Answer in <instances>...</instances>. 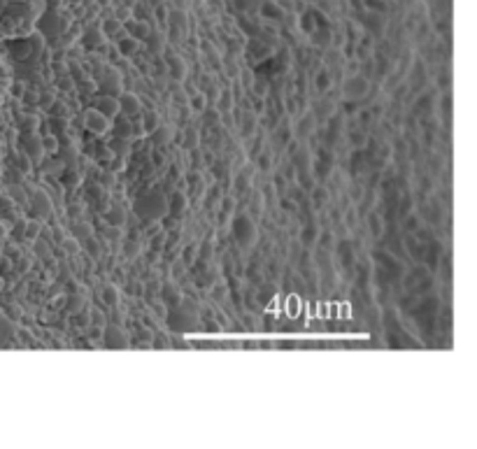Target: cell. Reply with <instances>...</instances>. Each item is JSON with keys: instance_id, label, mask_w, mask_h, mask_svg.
I'll return each mask as SVG.
<instances>
[{"instance_id": "obj_1", "label": "cell", "mask_w": 477, "mask_h": 449, "mask_svg": "<svg viewBox=\"0 0 477 449\" xmlns=\"http://www.w3.org/2000/svg\"><path fill=\"white\" fill-rule=\"evenodd\" d=\"M84 124H86V131L96 133V135H100V133H107V131L112 128V119H107V116L100 114V112L94 110V107L84 110Z\"/></svg>"}, {"instance_id": "obj_2", "label": "cell", "mask_w": 477, "mask_h": 449, "mask_svg": "<svg viewBox=\"0 0 477 449\" xmlns=\"http://www.w3.org/2000/svg\"><path fill=\"white\" fill-rule=\"evenodd\" d=\"M119 100V112H124L126 116H137L140 114V110H142V100H140V96L137 94H131V91H126V94H121Z\"/></svg>"}, {"instance_id": "obj_3", "label": "cell", "mask_w": 477, "mask_h": 449, "mask_svg": "<svg viewBox=\"0 0 477 449\" xmlns=\"http://www.w3.org/2000/svg\"><path fill=\"white\" fill-rule=\"evenodd\" d=\"M94 110H98L100 114H105L107 119H114L119 114V100L114 96H96Z\"/></svg>"}, {"instance_id": "obj_4", "label": "cell", "mask_w": 477, "mask_h": 449, "mask_svg": "<svg viewBox=\"0 0 477 449\" xmlns=\"http://www.w3.org/2000/svg\"><path fill=\"white\" fill-rule=\"evenodd\" d=\"M114 40H116V51H119V56H133L137 49H140V40L131 38L126 31H121Z\"/></svg>"}, {"instance_id": "obj_5", "label": "cell", "mask_w": 477, "mask_h": 449, "mask_svg": "<svg viewBox=\"0 0 477 449\" xmlns=\"http://www.w3.org/2000/svg\"><path fill=\"white\" fill-rule=\"evenodd\" d=\"M105 35H103V31H100V26H88L86 28V33H84V40H82V44L86 47V49H98V47H103L105 44Z\"/></svg>"}, {"instance_id": "obj_6", "label": "cell", "mask_w": 477, "mask_h": 449, "mask_svg": "<svg viewBox=\"0 0 477 449\" xmlns=\"http://www.w3.org/2000/svg\"><path fill=\"white\" fill-rule=\"evenodd\" d=\"M124 31H128V35L135 38V40H140V42L149 35L147 21H137V19H128V21H124Z\"/></svg>"}, {"instance_id": "obj_7", "label": "cell", "mask_w": 477, "mask_h": 449, "mask_svg": "<svg viewBox=\"0 0 477 449\" xmlns=\"http://www.w3.org/2000/svg\"><path fill=\"white\" fill-rule=\"evenodd\" d=\"M366 88H368L366 79H361V77H351V79H347V84H345V94L349 96V98H359V96L366 94Z\"/></svg>"}, {"instance_id": "obj_8", "label": "cell", "mask_w": 477, "mask_h": 449, "mask_svg": "<svg viewBox=\"0 0 477 449\" xmlns=\"http://www.w3.org/2000/svg\"><path fill=\"white\" fill-rule=\"evenodd\" d=\"M100 31H103L105 38H116V35H119L121 31H124V23H121L116 17L103 19V21H100Z\"/></svg>"}, {"instance_id": "obj_9", "label": "cell", "mask_w": 477, "mask_h": 449, "mask_svg": "<svg viewBox=\"0 0 477 449\" xmlns=\"http://www.w3.org/2000/svg\"><path fill=\"white\" fill-rule=\"evenodd\" d=\"M144 42H147V49L152 51V54H161L165 40H163V35L161 33H152V31H149V35L144 38Z\"/></svg>"}, {"instance_id": "obj_10", "label": "cell", "mask_w": 477, "mask_h": 449, "mask_svg": "<svg viewBox=\"0 0 477 449\" xmlns=\"http://www.w3.org/2000/svg\"><path fill=\"white\" fill-rule=\"evenodd\" d=\"M107 335H110V338H105V342H107L110 347H114V345H126V338L121 340V331L114 328V326H112V328H107Z\"/></svg>"}, {"instance_id": "obj_11", "label": "cell", "mask_w": 477, "mask_h": 449, "mask_svg": "<svg viewBox=\"0 0 477 449\" xmlns=\"http://www.w3.org/2000/svg\"><path fill=\"white\" fill-rule=\"evenodd\" d=\"M168 63L172 66V70H170L172 77H184V63H182L177 56H168Z\"/></svg>"}, {"instance_id": "obj_12", "label": "cell", "mask_w": 477, "mask_h": 449, "mask_svg": "<svg viewBox=\"0 0 477 449\" xmlns=\"http://www.w3.org/2000/svg\"><path fill=\"white\" fill-rule=\"evenodd\" d=\"M103 301L107 305H116V289L114 286H105L103 289Z\"/></svg>"}, {"instance_id": "obj_13", "label": "cell", "mask_w": 477, "mask_h": 449, "mask_svg": "<svg viewBox=\"0 0 477 449\" xmlns=\"http://www.w3.org/2000/svg\"><path fill=\"white\" fill-rule=\"evenodd\" d=\"M156 126H159V116L154 114V112H147V116H144V131H156Z\"/></svg>"}, {"instance_id": "obj_14", "label": "cell", "mask_w": 477, "mask_h": 449, "mask_svg": "<svg viewBox=\"0 0 477 449\" xmlns=\"http://www.w3.org/2000/svg\"><path fill=\"white\" fill-rule=\"evenodd\" d=\"M184 203H187V198L182 196V193H175V198H172V212L177 214V209H184Z\"/></svg>"}, {"instance_id": "obj_15", "label": "cell", "mask_w": 477, "mask_h": 449, "mask_svg": "<svg viewBox=\"0 0 477 449\" xmlns=\"http://www.w3.org/2000/svg\"><path fill=\"white\" fill-rule=\"evenodd\" d=\"M191 107H193V110H196V112H200V110H203V107H205V96H203V94L193 96V98H191Z\"/></svg>"}, {"instance_id": "obj_16", "label": "cell", "mask_w": 477, "mask_h": 449, "mask_svg": "<svg viewBox=\"0 0 477 449\" xmlns=\"http://www.w3.org/2000/svg\"><path fill=\"white\" fill-rule=\"evenodd\" d=\"M42 144H44V152H49V154H51V152H56V147H58V142H56V137H54V135L47 137V140H44Z\"/></svg>"}, {"instance_id": "obj_17", "label": "cell", "mask_w": 477, "mask_h": 449, "mask_svg": "<svg viewBox=\"0 0 477 449\" xmlns=\"http://www.w3.org/2000/svg\"><path fill=\"white\" fill-rule=\"evenodd\" d=\"M88 333H91V335H88V338H91V340H98V338H100V333H103V328H100V326H98V328H91V331H88Z\"/></svg>"}, {"instance_id": "obj_18", "label": "cell", "mask_w": 477, "mask_h": 449, "mask_svg": "<svg viewBox=\"0 0 477 449\" xmlns=\"http://www.w3.org/2000/svg\"><path fill=\"white\" fill-rule=\"evenodd\" d=\"M66 249H70V252H77V245H75V240H66Z\"/></svg>"}, {"instance_id": "obj_19", "label": "cell", "mask_w": 477, "mask_h": 449, "mask_svg": "<svg viewBox=\"0 0 477 449\" xmlns=\"http://www.w3.org/2000/svg\"><path fill=\"white\" fill-rule=\"evenodd\" d=\"M38 233V224H33V226H28V235H35Z\"/></svg>"}, {"instance_id": "obj_20", "label": "cell", "mask_w": 477, "mask_h": 449, "mask_svg": "<svg viewBox=\"0 0 477 449\" xmlns=\"http://www.w3.org/2000/svg\"><path fill=\"white\" fill-rule=\"evenodd\" d=\"M66 5H77V3H82V0H63Z\"/></svg>"}]
</instances>
